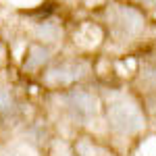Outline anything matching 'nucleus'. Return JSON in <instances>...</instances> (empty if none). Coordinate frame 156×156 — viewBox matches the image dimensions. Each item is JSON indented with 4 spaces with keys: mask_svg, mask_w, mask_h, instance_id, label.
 <instances>
[{
    "mask_svg": "<svg viewBox=\"0 0 156 156\" xmlns=\"http://www.w3.org/2000/svg\"><path fill=\"white\" fill-rule=\"evenodd\" d=\"M108 123H110V127L115 131L123 133V135L135 133L144 127V119H142L140 110L133 104L123 102V100H117V102L108 104Z\"/></svg>",
    "mask_w": 156,
    "mask_h": 156,
    "instance_id": "f257e3e1",
    "label": "nucleus"
},
{
    "mask_svg": "<svg viewBox=\"0 0 156 156\" xmlns=\"http://www.w3.org/2000/svg\"><path fill=\"white\" fill-rule=\"evenodd\" d=\"M62 100H65V106L69 108V112L75 119L92 121L96 117V98L83 92V90H71L62 96Z\"/></svg>",
    "mask_w": 156,
    "mask_h": 156,
    "instance_id": "f03ea898",
    "label": "nucleus"
},
{
    "mask_svg": "<svg viewBox=\"0 0 156 156\" xmlns=\"http://www.w3.org/2000/svg\"><path fill=\"white\" fill-rule=\"evenodd\" d=\"M112 21H115V29L119 31L121 36L129 37L140 34V29L144 27V19L142 15L133 9H127V6H119L115 9V15H112Z\"/></svg>",
    "mask_w": 156,
    "mask_h": 156,
    "instance_id": "7ed1b4c3",
    "label": "nucleus"
},
{
    "mask_svg": "<svg viewBox=\"0 0 156 156\" xmlns=\"http://www.w3.org/2000/svg\"><path fill=\"white\" fill-rule=\"evenodd\" d=\"M81 75H83V65H79V62H62L58 67L50 69L46 79L52 85H67V83H73L75 79H79Z\"/></svg>",
    "mask_w": 156,
    "mask_h": 156,
    "instance_id": "20e7f679",
    "label": "nucleus"
},
{
    "mask_svg": "<svg viewBox=\"0 0 156 156\" xmlns=\"http://www.w3.org/2000/svg\"><path fill=\"white\" fill-rule=\"evenodd\" d=\"M50 58V50L44 44H31L25 52L23 69L25 71H36L40 67H44V62Z\"/></svg>",
    "mask_w": 156,
    "mask_h": 156,
    "instance_id": "39448f33",
    "label": "nucleus"
},
{
    "mask_svg": "<svg viewBox=\"0 0 156 156\" xmlns=\"http://www.w3.org/2000/svg\"><path fill=\"white\" fill-rule=\"evenodd\" d=\"M19 110V102L9 87L0 85V119H9L12 115H17Z\"/></svg>",
    "mask_w": 156,
    "mask_h": 156,
    "instance_id": "423d86ee",
    "label": "nucleus"
},
{
    "mask_svg": "<svg viewBox=\"0 0 156 156\" xmlns=\"http://www.w3.org/2000/svg\"><path fill=\"white\" fill-rule=\"evenodd\" d=\"M60 34L62 31H60L58 23H54V21H40L36 25V37L42 42H56Z\"/></svg>",
    "mask_w": 156,
    "mask_h": 156,
    "instance_id": "0eeeda50",
    "label": "nucleus"
},
{
    "mask_svg": "<svg viewBox=\"0 0 156 156\" xmlns=\"http://www.w3.org/2000/svg\"><path fill=\"white\" fill-rule=\"evenodd\" d=\"M144 2H152V0H144Z\"/></svg>",
    "mask_w": 156,
    "mask_h": 156,
    "instance_id": "6e6552de",
    "label": "nucleus"
},
{
    "mask_svg": "<svg viewBox=\"0 0 156 156\" xmlns=\"http://www.w3.org/2000/svg\"><path fill=\"white\" fill-rule=\"evenodd\" d=\"M0 56H2V48H0Z\"/></svg>",
    "mask_w": 156,
    "mask_h": 156,
    "instance_id": "1a4fd4ad",
    "label": "nucleus"
}]
</instances>
